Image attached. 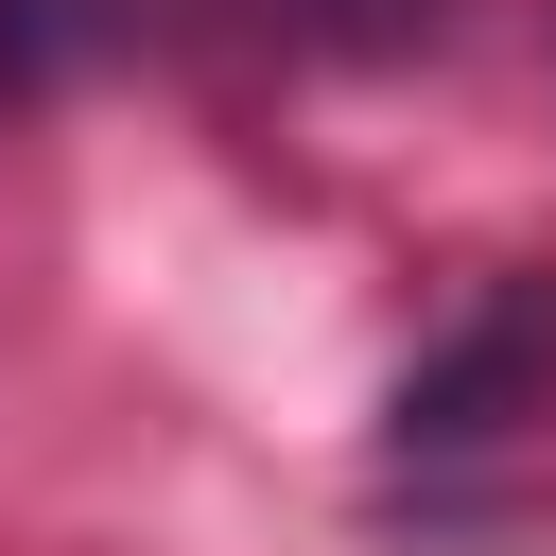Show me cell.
Instances as JSON below:
<instances>
[{"mask_svg":"<svg viewBox=\"0 0 556 556\" xmlns=\"http://www.w3.org/2000/svg\"><path fill=\"white\" fill-rule=\"evenodd\" d=\"M539 365H556V295H539V278H504V295H486V313L400 382V452H469V434H504V400H521Z\"/></svg>","mask_w":556,"mask_h":556,"instance_id":"obj_1","label":"cell"},{"mask_svg":"<svg viewBox=\"0 0 556 556\" xmlns=\"http://www.w3.org/2000/svg\"><path fill=\"white\" fill-rule=\"evenodd\" d=\"M139 0H0V70L35 87V70H70V52H104Z\"/></svg>","mask_w":556,"mask_h":556,"instance_id":"obj_2","label":"cell"},{"mask_svg":"<svg viewBox=\"0 0 556 556\" xmlns=\"http://www.w3.org/2000/svg\"><path fill=\"white\" fill-rule=\"evenodd\" d=\"M278 35H313V52H417L452 0H261Z\"/></svg>","mask_w":556,"mask_h":556,"instance_id":"obj_3","label":"cell"}]
</instances>
